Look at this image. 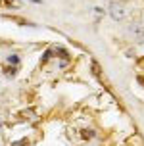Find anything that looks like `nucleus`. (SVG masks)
I'll list each match as a JSON object with an SVG mask.
<instances>
[{
  "label": "nucleus",
  "mask_w": 144,
  "mask_h": 146,
  "mask_svg": "<svg viewBox=\"0 0 144 146\" xmlns=\"http://www.w3.org/2000/svg\"><path fill=\"white\" fill-rule=\"evenodd\" d=\"M109 14H111V17L113 19H123L125 17V8H123V4H119V2H111L109 4Z\"/></svg>",
  "instance_id": "nucleus-1"
},
{
  "label": "nucleus",
  "mask_w": 144,
  "mask_h": 146,
  "mask_svg": "<svg viewBox=\"0 0 144 146\" xmlns=\"http://www.w3.org/2000/svg\"><path fill=\"white\" fill-rule=\"evenodd\" d=\"M131 33H135V35H144V25H133V27H131Z\"/></svg>",
  "instance_id": "nucleus-2"
},
{
  "label": "nucleus",
  "mask_w": 144,
  "mask_h": 146,
  "mask_svg": "<svg viewBox=\"0 0 144 146\" xmlns=\"http://www.w3.org/2000/svg\"><path fill=\"white\" fill-rule=\"evenodd\" d=\"M8 62H10L12 66H17V64H19V56H15V54H12V56L8 58Z\"/></svg>",
  "instance_id": "nucleus-3"
},
{
  "label": "nucleus",
  "mask_w": 144,
  "mask_h": 146,
  "mask_svg": "<svg viewBox=\"0 0 144 146\" xmlns=\"http://www.w3.org/2000/svg\"><path fill=\"white\" fill-rule=\"evenodd\" d=\"M83 135H85V139H92V137H94V131L86 129V131H83Z\"/></svg>",
  "instance_id": "nucleus-4"
},
{
  "label": "nucleus",
  "mask_w": 144,
  "mask_h": 146,
  "mask_svg": "<svg viewBox=\"0 0 144 146\" xmlns=\"http://www.w3.org/2000/svg\"><path fill=\"white\" fill-rule=\"evenodd\" d=\"M31 2H36V4H40V2H42V0H31Z\"/></svg>",
  "instance_id": "nucleus-5"
}]
</instances>
